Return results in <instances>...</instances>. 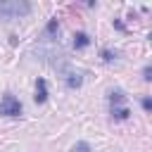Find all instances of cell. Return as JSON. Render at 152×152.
Wrapping results in <instances>:
<instances>
[{
  "mask_svg": "<svg viewBox=\"0 0 152 152\" xmlns=\"http://www.w3.org/2000/svg\"><path fill=\"white\" fill-rule=\"evenodd\" d=\"M31 12L26 0H0V19H19Z\"/></svg>",
  "mask_w": 152,
  "mask_h": 152,
  "instance_id": "obj_1",
  "label": "cell"
},
{
  "mask_svg": "<svg viewBox=\"0 0 152 152\" xmlns=\"http://www.w3.org/2000/svg\"><path fill=\"white\" fill-rule=\"evenodd\" d=\"M0 114H5V116H19L21 114V102L12 93H5L2 100H0Z\"/></svg>",
  "mask_w": 152,
  "mask_h": 152,
  "instance_id": "obj_2",
  "label": "cell"
},
{
  "mask_svg": "<svg viewBox=\"0 0 152 152\" xmlns=\"http://www.w3.org/2000/svg\"><path fill=\"white\" fill-rule=\"evenodd\" d=\"M109 102H112V116L116 119H128V107H124V93L121 90H114L109 95Z\"/></svg>",
  "mask_w": 152,
  "mask_h": 152,
  "instance_id": "obj_3",
  "label": "cell"
},
{
  "mask_svg": "<svg viewBox=\"0 0 152 152\" xmlns=\"http://www.w3.org/2000/svg\"><path fill=\"white\" fill-rule=\"evenodd\" d=\"M33 97H36V102H45V100H48V83H45L43 78L36 81V95H33Z\"/></svg>",
  "mask_w": 152,
  "mask_h": 152,
  "instance_id": "obj_4",
  "label": "cell"
},
{
  "mask_svg": "<svg viewBox=\"0 0 152 152\" xmlns=\"http://www.w3.org/2000/svg\"><path fill=\"white\" fill-rule=\"evenodd\" d=\"M57 31H59V21H57V19H50L48 26H45V31H43V38H50V36H55Z\"/></svg>",
  "mask_w": 152,
  "mask_h": 152,
  "instance_id": "obj_5",
  "label": "cell"
},
{
  "mask_svg": "<svg viewBox=\"0 0 152 152\" xmlns=\"http://www.w3.org/2000/svg\"><path fill=\"white\" fill-rule=\"evenodd\" d=\"M88 43H90L88 33H83V31H81V33H76V36H74V48H86Z\"/></svg>",
  "mask_w": 152,
  "mask_h": 152,
  "instance_id": "obj_6",
  "label": "cell"
},
{
  "mask_svg": "<svg viewBox=\"0 0 152 152\" xmlns=\"http://www.w3.org/2000/svg\"><path fill=\"white\" fill-rule=\"evenodd\" d=\"M64 78H66V86H69V88H78V86H81V76H78V74H66Z\"/></svg>",
  "mask_w": 152,
  "mask_h": 152,
  "instance_id": "obj_7",
  "label": "cell"
},
{
  "mask_svg": "<svg viewBox=\"0 0 152 152\" xmlns=\"http://www.w3.org/2000/svg\"><path fill=\"white\" fill-rule=\"evenodd\" d=\"M69 152H93V150H90V145H88V142H76Z\"/></svg>",
  "mask_w": 152,
  "mask_h": 152,
  "instance_id": "obj_8",
  "label": "cell"
},
{
  "mask_svg": "<svg viewBox=\"0 0 152 152\" xmlns=\"http://www.w3.org/2000/svg\"><path fill=\"white\" fill-rule=\"evenodd\" d=\"M142 107L150 112V109H152V100H150V97H145V100H142Z\"/></svg>",
  "mask_w": 152,
  "mask_h": 152,
  "instance_id": "obj_9",
  "label": "cell"
}]
</instances>
